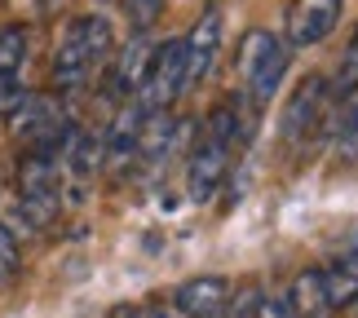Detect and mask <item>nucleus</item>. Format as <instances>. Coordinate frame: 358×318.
Instances as JSON below:
<instances>
[{
    "mask_svg": "<svg viewBox=\"0 0 358 318\" xmlns=\"http://www.w3.org/2000/svg\"><path fill=\"white\" fill-rule=\"evenodd\" d=\"M248 142V124L239 115L235 102H222L208 110L199 142L190 146V164H186V199L190 203H213V195L226 186L230 164Z\"/></svg>",
    "mask_w": 358,
    "mask_h": 318,
    "instance_id": "obj_1",
    "label": "nucleus"
},
{
    "mask_svg": "<svg viewBox=\"0 0 358 318\" xmlns=\"http://www.w3.org/2000/svg\"><path fill=\"white\" fill-rule=\"evenodd\" d=\"M111 49H115L111 18H102V13H80V18H71V27L58 40V53H53V85L62 93L85 89L89 75L111 58Z\"/></svg>",
    "mask_w": 358,
    "mask_h": 318,
    "instance_id": "obj_2",
    "label": "nucleus"
},
{
    "mask_svg": "<svg viewBox=\"0 0 358 318\" xmlns=\"http://www.w3.org/2000/svg\"><path fill=\"white\" fill-rule=\"evenodd\" d=\"M287 66H292V49H287L283 36L266 31V27H248L239 40V75L248 89V102L257 110H266L270 98L283 89Z\"/></svg>",
    "mask_w": 358,
    "mask_h": 318,
    "instance_id": "obj_3",
    "label": "nucleus"
},
{
    "mask_svg": "<svg viewBox=\"0 0 358 318\" xmlns=\"http://www.w3.org/2000/svg\"><path fill=\"white\" fill-rule=\"evenodd\" d=\"M182 93H186V49H182V36H177L150 49V62H146V75H142V89H137L133 106L142 115H164V110L177 106Z\"/></svg>",
    "mask_w": 358,
    "mask_h": 318,
    "instance_id": "obj_4",
    "label": "nucleus"
},
{
    "mask_svg": "<svg viewBox=\"0 0 358 318\" xmlns=\"http://www.w3.org/2000/svg\"><path fill=\"white\" fill-rule=\"evenodd\" d=\"M345 0H292L283 13V40L287 49H314L336 31Z\"/></svg>",
    "mask_w": 358,
    "mask_h": 318,
    "instance_id": "obj_5",
    "label": "nucleus"
},
{
    "mask_svg": "<svg viewBox=\"0 0 358 318\" xmlns=\"http://www.w3.org/2000/svg\"><path fill=\"white\" fill-rule=\"evenodd\" d=\"M222 36H226L222 9L208 5V9L199 13V22L182 36V49H186V89H199L203 80L213 75L217 53H222Z\"/></svg>",
    "mask_w": 358,
    "mask_h": 318,
    "instance_id": "obj_6",
    "label": "nucleus"
},
{
    "mask_svg": "<svg viewBox=\"0 0 358 318\" xmlns=\"http://www.w3.org/2000/svg\"><path fill=\"white\" fill-rule=\"evenodd\" d=\"M327 102H332V93H327L323 75H310L306 85H296V93L283 106V142H292V146L306 142V137L323 124Z\"/></svg>",
    "mask_w": 358,
    "mask_h": 318,
    "instance_id": "obj_7",
    "label": "nucleus"
},
{
    "mask_svg": "<svg viewBox=\"0 0 358 318\" xmlns=\"http://www.w3.org/2000/svg\"><path fill=\"white\" fill-rule=\"evenodd\" d=\"M173 310L182 318H226L230 310V283L222 274H195V279L177 283Z\"/></svg>",
    "mask_w": 358,
    "mask_h": 318,
    "instance_id": "obj_8",
    "label": "nucleus"
},
{
    "mask_svg": "<svg viewBox=\"0 0 358 318\" xmlns=\"http://www.w3.org/2000/svg\"><path fill=\"white\" fill-rule=\"evenodd\" d=\"M142 129H146V115L133 102H124L120 115L111 120V129H106V137H102V159L111 168H124L129 159H137L142 155Z\"/></svg>",
    "mask_w": 358,
    "mask_h": 318,
    "instance_id": "obj_9",
    "label": "nucleus"
},
{
    "mask_svg": "<svg viewBox=\"0 0 358 318\" xmlns=\"http://www.w3.org/2000/svg\"><path fill=\"white\" fill-rule=\"evenodd\" d=\"M27 66V31L22 27H5L0 31V110H13L27 93L18 89Z\"/></svg>",
    "mask_w": 358,
    "mask_h": 318,
    "instance_id": "obj_10",
    "label": "nucleus"
},
{
    "mask_svg": "<svg viewBox=\"0 0 358 318\" xmlns=\"http://www.w3.org/2000/svg\"><path fill=\"white\" fill-rule=\"evenodd\" d=\"M146 62H150V49L146 40H133L124 53H115V66L106 71V98L111 102H133L137 89H142V75H146Z\"/></svg>",
    "mask_w": 358,
    "mask_h": 318,
    "instance_id": "obj_11",
    "label": "nucleus"
},
{
    "mask_svg": "<svg viewBox=\"0 0 358 318\" xmlns=\"http://www.w3.org/2000/svg\"><path fill=\"white\" fill-rule=\"evenodd\" d=\"M287 318H332V301H327V287H323V274L319 270H301L292 287H287Z\"/></svg>",
    "mask_w": 358,
    "mask_h": 318,
    "instance_id": "obj_12",
    "label": "nucleus"
},
{
    "mask_svg": "<svg viewBox=\"0 0 358 318\" xmlns=\"http://www.w3.org/2000/svg\"><path fill=\"white\" fill-rule=\"evenodd\" d=\"M319 274H323V287H327L332 310L354 305V301H358V247H354V252H341L332 266H323Z\"/></svg>",
    "mask_w": 358,
    "mask_h": 318,
    "instance_id": "obj_13",
    "label": "nucleus"
},
{
    "mask_svg": "<svg viewBox=\"0 0 358 318\" xmlns=\"http://www.w3.org/2000/svg\"><path fill=\"white\" fill-rule=\"evenodd\" d=\"M332 137H336V155L341 159H358V75L350 89H341L336 102V120H332Z\"/></svg>",
    "mask_w": 358,
    "mask_h": 318,
    "instance_id": "obj_14",
    "label": "nucleus"
},
{
    "mask_svg": "<svg viewBox=\"0 0 358 318\" xmlns=\"http://www.w3.org/2000/svg\"><path fill=\"white\" fill-rule=\"evenodd\" d=\"M22 270V247H18V230L9 221H0V287Z\"/></svg>",
    "mask_w": 358,
    "mask_h": 318,
    "instance_id": "obj_15",
    "label": "nucleus"
},
{
    "mask_svg": "<svg viewBox=\"0 0 358 318\" xmlns=\"http://www.w3.org/2000/svg\"><path fill=\"white\" fill-rule=\"evenodd\" d=\"M248 318H287V301L283 296H257Z\"/></svg>",
    "mask_w": 358,
    "mask_h": 318,
    "instance_id": "obj_16",
    "label": "nucleus"
},
{
    "mask_svg": "<svg viewBox=\"0 0 358 318\" xmlns=\"http://www.w3.org/2000/svg\"><path fill=\"white\" fill-rule=\"evenodd\" d=\"M111 318H169L164 305H129V310H111Z\"/></svg>",
    "mask_w": 358,
    "mask_h": 318,
    "instance_id": "obj_17",
    "label": "nucleus"
},
{
    "mask_svg": "<svg viewBox=\"0 0 358 318\" xmlns=\"http://www.w3.org/2000/svg\"><path fill=\"white\" fill-rule=\"evenodd\" d=\"M345 71H358V22H354V36H350V53H345Z\"/></svg>",
    "mask_w": 358,
    "mask_h": 318,
    "instance_id": "obj_18",
    "label": "nucleus"
},
{
    "mask_svg": "<svg viewBox=\"0 0 358 318\" xmlns=\"http://www.w3.org/2000/svg\"><path fill=\"white\" fill-rule=\"evenodd\" d=\"M354 305H358V301H354Z\"/></svg>",
    "mask_w": 358,
    "mask_h": 318,
    "instance_id": "obj_19",
    "label": "nucleus"
},
{
    "mask_svg": "<svg viewBox=\"0 0 358 318\" xmlns=\"http://www.w3.org/2000/svg\"><path fill=\"white\" fill-rule=\"evenodd\" d=\"M213 5H217V0H213Z\"/></svg>",
    "mask_w": 358,
    "mask_h": 318,
    "instance_id": "obj_20",
    "label": "nucleus"
}]
</instances>
